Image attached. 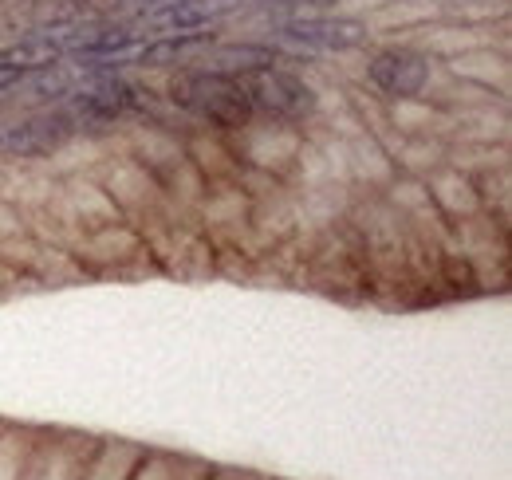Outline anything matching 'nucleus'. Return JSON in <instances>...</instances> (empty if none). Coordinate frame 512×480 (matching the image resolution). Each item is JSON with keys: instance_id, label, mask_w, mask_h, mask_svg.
<instances>
[{"instance_id": "423d86ee", "label": "nucleus", "mask_w": 512, "mask_h": 480, "mask_svg": "<svg viewBox=\"0 0 512 480\" xmlns=\"http://www.w3.org/2000/svg\"><path fill=\"white\" fill-rule=\"evenodd\" d=\"M225 28H201V32H170V36H150L134 56H130V71H178L190 67Z\"/></svg>"}, {"instance_id": "39448f33", "label": "nucleus", "mask_w": 512, "mask_h": 480, "mask_svg": "<svg viewBox=\"0 0 512 480\" xmlns=\"http://www.w3.org/2000/svg\"><path fill=\"white\" fill-rule=\"evenodd\" d=\"M79 138V126L64 107H36L32 115L0 126V154L8 158H52Z\"/></svg>"}, {"instance_id": "7ed1b4c3", "label": "nucleus", "mask_w": 512, "mask_h": 480, "mask_svg": "<svg viewBox=\"0 0 512 480\" xmlns=\"http://www.w3.org/2000/svg\"><path fill=\"white\" fill-rule=\"evenodd\" d=\"M438 63L430 52H422L410 40H390V44H371L367 63H363V79L375 95H383L390 103H414L430 91Z\"/></svg>"}, {"instance_id": "9d476101", "label": "nucleus", "mask_w": 512, "mask_h": 480, "mask_svg": "<svg viewBox=\"0 0 512 480\" xmlns=\"http://www.w3.org/2000/svg\"><path fill=\"white\" fill-rule=\"evenodd\" d=\"M217 4H229V8H241L245 0H217Z\"/></svg>"}, {"instance_id": "0eeeda50", "label": "nucleus", "mask_w": 512, "mask_h": 480, "mask_svg": "<svg viewBox=\"0 0 512 480\" xmlns=\"http://www.w3.org/2000/svg\"><path fill=\"white\" fill-rule=\"evenodd\" d=\"M276 63H296L288 60L276 44L268 40H225L217 36L190 67H209V71H221V75H253V71H264V67H276Z\"/></svg>"}, {"instance_id": "f03ea898", "label": "nucleus", "mask_w": 512, "mask_h": 480, "mask_svg": "<svg viewBox=\"0 0 512 480\" xmlns=\"http://www.w3.org/2000/svg\"><path fill=\"white\" fill-rule=\"evenodd\" d=\"M260 40L276 44L296 63L320 56H355L375 44V24L355 12H296L276 20Z\"/></svg>"}, {"instance_id": "6e6552de", "label": "nucleus", "mask_w": 512, "mask_h": 480, "mask_svg": "<svg viewBox=\"0 0 512 480\" xmlns=\"http://www.w3.org/2000/svg\"><path fill=\"white\" fill-rule=\"evenodd\" d=\"M339 4H347V0H300L304 12H339Z\"/></svg>"}, {"instance_id": "1a4fd4ad", "label": "nucleus", "mask_w": 512, "mask_h": 480, "mask_svg": "<svg viewBox=\"0 0 512 480\" xmlns=\"http://www.w3.org/2000/svg\"><path fill=\"white\" fill-rule=\"evenodd\" d=\"M390 4H402V0H367V8H375V12H379V8H390Z\"/></svg>"}, {"instance_id": "f257e3e1", "label": "nucleus", "mask_w": 512, "mask_h": 480, "mask_svg": "<svg viewBox=\"0 0 512 480\" xmlns=\"http://www.w3.org/2000/svg\"><path fill=\"white\" fill-rule=\"evenodd\" d=\"M166 103L193 122H205L225 134H241L256 122L249 91L237 75H221L209 67H178L166 75L162 87Z\"/></svg>"}, {"instance_id": "20e7f679", "label": "nucleus", "mask_w": 512, "mask_h": 480, "mask_svg": "<svg viewBox=\"0 0 512 480\" xmlns=\"http://www.w3.org/2000/svg\"><path fill=\"white\" fill-rule=\"evenodd\" d=\"M245 91H249V103H253V115L264 122H280V126H300V122H312L320 115V95L316 87L288 63H276V67H264L253 75H241Z\"/></svg>"}]
</instances>
